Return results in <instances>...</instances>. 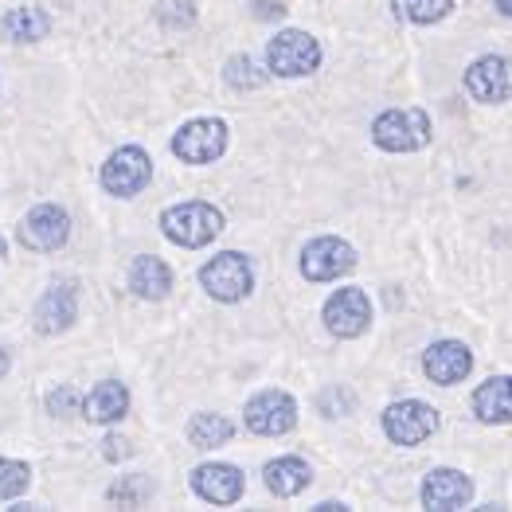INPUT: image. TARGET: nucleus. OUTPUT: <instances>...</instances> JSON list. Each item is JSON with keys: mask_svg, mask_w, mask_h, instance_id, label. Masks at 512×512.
Segmentation results:
<instances>
[{"mask_svg": "<svg viewBox=\"0 0 512 512\" xmlns=\"http://www.w3.org/2000/svg\"><path fill=\"white\" fill-rule=\"evenodd\" d=\"M161 231L165 239L184 247V251H200L215 243V235L223 231V212L208 200H184L161 212Z\"/></svg>", "mask_w": 512, "mask_h": 512, "instance_id": "f257e3e1", "label": "nucleus"}, {"mask_svg": "<svg viewBox=\"0 0 512 512\" xmlns=\"http://www.w3.org/2000/svg\"><path fill=\"white\" fill-rule=\"evenodd\" d=\"M200 286L208 290V298L235 305L255 290V266L243 251H219L200 266Z\"/></svg>", "mask_w": 512, "mask_h": 512, "instance_id": "f03ea898", "label": "nucleus"}, {"mask_svg": "<svg viewBox=\"0 0 512 512\" xmlns=\"http://www.w3.org/2000/svg\"><path fill=\"white\" fill-rule=\"evenodd\" d=\"M266 67L282 79H301L321 67V43L301 28H286L266 43Z\"/></svg>", "mask_w": 512, "mask_h": 512, "instance_id": "7ed1b4c3", "label": "nucleus"}, {"mask_svg": "<svg viewBox=\"0 0 512 512\" xmlns=\"http://www.w3.org/2000/svg\"><path fill=\"white\" fill-rule=\"evenodd\" d=\"M227 153V122L192 118L172 133V157L184 165H212Z\"/></svg>", "mask_w": 512, "mask_h": 512, "instance_id": "20e7f679", "label": "nucleus"}, {"mask_svg": "<svg viewBox=\"0 0 512 512\" xmlns=\"http://www.w3.org/2000/svg\"><path fill=\"white\" fill-rule=\"evenodd\" d=\"M372 141L384 153H415L430 141V118L427 110L411 106V110H384L372 122Z\"/></svg>", "mask_w": 512, "mask_h": 512, "instance_id": "39448f33", "label": "nucleus"}, {"mask_svg": "<svg viewBox=\"0 0 512 512\" xmlns=\"http://www.w3.org/2000/svg\"><path fill=\"white\" fill-rule=\"evenodd\" d=\"M98 180H102V188H106L110 196L129 200V196H137V192L149 188V180H153V157H149L141 145H122V149H114V153L106 157Z\"/></svg>", "mask_w": 512, "mask_h": 512, "instance_id": "423d86ee", "label": "nucleus"}, {"mask_svg": "<svg viewBox=\"0 0 512 512\" xmlns=\"http://www.w3.org/2000/svg\"><path fill=\"white\" fill-rule=\"evenodd\" d=\"M243 423H247L251 434H262V438L290 434V430L298 427V399H294L290 391L266 387V391H258L255 399H247Z\"/></svg>", "mask_w": 512, "mask_h": 512, "instance_id": "0eeeda50", "label": "nucleus"}, {"mask_svg": "<svg viewBox=\"0 0 512 512\" xmlns=\"http://www.w3.org/2000/svg\"><path fill=\"white\" fill-rule=\"evenodd\" d=\"M16 239H20V247L40 251V255L59 251L71 239V215L63 212L59 204H40V208H32V212L20 219Z\"/></svg>", "mask_w": 512, "mask_h": 512, "instance_id": "6e6552de", "label": "nucleus"}, {"mask_svg": "<svg viewBox=\"0 0 512 512\" xmlns=\"http://www.w3.org/2000/svg\"><path fill=\"white\" fill-rule=\"evenodd\" d=\"M438 430V411L423 399H399L384 411V434L395 446H419Z\"/></svg>", "mask_w": 512, "mask_h": 512, "instance_id": "1a4fd4ad", "label": "nucleus"}, {"mask_svg": "<svg viewBox=\"0 0 512 512\" xmlns=\"http://www.w3.org/2000/svg\"><path fill=\"white\" fill-rule=\"evenodd\" d=\"M352 266H356V251L337 235H321L301 247V274L309 282H337Z\"/></svg>", "mask_w": 512, "mask_h": 512, "instance_id": "9d476101", "label": "nucleus"}, {"mask_svg": "<svg viewBox=\"0 0 512 512\" xmlns=\"http://www.w3.org/2000/svg\"><path fill=\"white\" fill-rule=\"evenodd\" d=\"M321 321H325V329H329L333 337L352 341V337H360V333L372 325V301H368V294H364V290H356V286L337 290L333 298L325 301Z\"/></svg>", "mask_w": 512, "mask_h": 512, "instance_id": "9b49d317", "label": "nucleus"}, {"mask_svg": "<svg viewBox=\"0 0 512 512\" xmlns=\"http://www.w3.org/2000/svg\"><path fill=\"white\" fill-rule=\"evenodd\" d=\"M79 317V286L75 282H55L51 290H43V298L32 309V329L43 337H59L75 325Z\"/></svg>", "mask_w": 512, "mask_h": 512, "instance_id": "f8f14e48", "label": "nucleus"}, {"mask_svg": "<svg viewBox=\"0 0 512 512\" xmlns=\"http://www.w3.org/2000/svg\"><path fill=\"white\" fill-rule=\"evenodd\" d=\"M466 90L485 106H501L512 98V59L505 55H481L466 71Z\"/></svg>", "mask_w": 512, "mask_h": 512, "instance_id": "ddd939ff", "label": "nucleus"}, {"mask_svg": "<svg viewBox=\"0 0 512 512\" xmlns=\"http://www.w3.org/2000/svg\"><path fill=\"white\" fill-rule=\"evenodd\" d=\"M188 481H192V493L200 501H208V505H235L243 497V489H247L243 470L227 466V462H204V466L192 470Z\"/></svg>", "mask_w": 512, "mask_h": 512, "instance_id": "4468645a", "label": "nucleus"}, {"mask_svg": "<svg viewBox=\"0 0 512 512\" xmlns=\"http://www.w3.org/2000/svg\"><path fill=\"white\" fill-rule=\"evenodd\" d=\"M423 372L430 384L438 387L462 384L473 372V352L462 341H434L423 352Z\"/></svg>", "mask_w": 512, "mask_h": 512, "instance_id": "2eb2a0df", "label": "nucleus"}, {"mask_svg": "<svg viewBox=\"0 0 512 512\" xmlns=\"http://www.w3.org/2000/svg\"><path fill=\"white\" fill-rule=\"evenodd\" d=\"M473 501V481L462 470H434L423 481V505L434 512H454Z\"/></svg>", "mask_w": 512, "mask_h": 512, "instance_id": "dca6fc26", "label": "nucleus"}, {"mask_svg": "<svg viewBox=\"0 0 512 512\" xmlns=\"http://www.w3.org/2000/svg\"><path fill=\"white\" fill-rule=\"evenodd\" d=\"M129 411V387L118 380H102V384L90 387V395L83 399V419L98 423V427H110L118 419H126Z\"/></svg>", "mask_w": 512, "mask_h": 512, "instance_id": "f3484780", "label": "nucleus"}, {"mask_svg": "<svg viewBox=\"0 0 512 512\" xmlns=\"http://www.w3.org/2000/svg\"><path fill=\"white\" fill-rule=\"evenodd\" d=\"M262 481H266V489L274 493V497H282V501H290V497H298L309 489V481H313V470H309V462L305 458H294V454H286V458H274V462H266V470H262Z\"/></svg>", "mask_w": 512, "mask_h": 512, "instance_id": "a211bd4d", "label": "nucleus"}, {"mask_svg": "<svg viewBox=\"0 0 512 512\" xmlns=\"http://www.w3.org/2000/svg\"><path fill=\"white\" fill-rule=\"evenodd\" d=\"M129 290L141 301H161L169 298L172 290V270L165 266V258L157 255H137L129 266Z\"/></svg>", "mask_w": 512, "mask_h": 512, "instance_id": "6ab92c4d", "label": "nucleus"}, {"mask_svg": "<svg viewBox=\"0 0 512 512\" xmlns=\"http://www.w3.org/2000/svg\"><path fill=\"white\" fill-rule=\"evenodd\" d=\"M473 415L489 427L512 423V376H493L473 391Z\"/></svg>", "mask_w": 512, "mask_h": 512, "instance_id": "aec40b11", "label": "nucleus"}, {"mask_svg": "<svg viewBox=\"0 0 512 512\" xmlns=\"http://www.w3.org/2000/svg\"><path fill=\"white\" fill-rule=\"evenodd\" d=\"M51 32V20L43 16L40 8H12L0 20V36L8 43H36Z\"/></svg>", "mask_w": 512, "mask_h": 512, "instance_id": "412c9836", "label": "nucleus"}, {"mask_svg": "<svg viewBox=\"0 0 512 512\" xmlns=\"http://www.w3.org/2000/svg\"><path fill=\"white\" fill-rule=\"evenodd\" d=\"M231 434H235V423L223 419V415H212V411H200V415H192V423H188V442H192L196 450L227 446Z\"/></svg>", "mask_w": 512, "mask_h": 512, "instance_id": "4be33fe9", "label": "nucleus"}, {"mask_svg": "<svg viewBox=\"0 0 512 512\" xmlns=\"http://www.w3.org/2000/svg\"><path fill=\"white\" fill-rule=\"evenodd\" d=\"M223 83L231 86V90H258V86L266 83V71L258 67L251 55H231L223 63Z\"/></svg>", "mask_w": 512, "mask_h": 512, "instance_id": "5701e85b", "label": "nucleus"}, {"mask_svg": "<svg viewBox=\"0 0 512 512\" xmlns=\"http://www.w3.org/2000/svg\"><path fill=\"white\" fill-rule=\"evenodd\" d=\"M106 497H110L114 505H122V509H141V505L153 497V481H149L145 473H133V477L114 481V485L106 489Z\"/></svg>", "mask_w": 512, "mask_h": 512, "instance_id": "b1692460", "label": "nucleus"}, {"mask_svg": "<svg viewBox=\"0 0 512 512\" xmlns=\"http://www.w3.org/2000/svg\"><path fill=\"white\" fill-rule=\"evenodd\" d=\"M391 4L411 24H438L454 12V0H391Z\"/></svg>", "mask_w": 512, "mask_h": 512, "instance_id": "393cba45", "label": "nucleus"}, {"mask_svg": "<svg viewBox=\"0 0 512 512\" xmlns=\"http://www.w3.org/2000/svg\"><path fill=\"white\" fill-rule=\"evenodd\" d=\"M32 485V470L28 462H16V458H0V501H16L24 497Z\"/></svg>", "mask_w": 512, "mask_h": 512, "instance_id": "a878e982", "label": "nucleus"}, {"mask_svg": "<svg viewBox=\"0 0 512 512\" xmlns=\"http://www.w3.org/2000/svg\"><path fill=\"white\" fill-rule=\"evenodd\" d=\"M79 407H83V399L75 387L63 384L47 395V415H55V419H71V415H79Z\"/></svg>", "mask_w": 512, "mask_h": 512, "instance_id": "bb28decb", "label": "nucleus"}, {"mask_svg": "<svg viewBox=\"0 0 512 512\" xmlns=\"http://www.w3.org/2000/svg\"><path fill=\"white\" fill-rule=\"evenodd\" d=\"M157 20H161L169 32H180V28H188V24L196 20V12H192V4H188V0H169V4L157 12Z\"/></svg>", "mask_w": 512, "mask_h": 512, "instance_id": "cd10ccee", "label": "nucleus"}, {"mask_svg": "<svg viewBox=\"0 0 512 512\" xmlns=\"http://www.w3.org/2000/svg\"><path fill=\"white\" fill-rule=\"evenodd\" d=\"M321 411H325L329 419H337V415H344V411H352V395L341 391V387L325 391V395H321Z\"/></svg>", "mask_w": 512, "mask_h": 512, "instance_id": "c85d7f7f", "label": "nucleus"}, {"mask_svg": "<svg viewBox=\"0 0 512 512\" xmlns=\"http://www.w3.org/2000/svg\"><path fill=\"white\" fill-rule=\"evenodd\" d=\"M129 454H133V450H129V442L122 434H106V438H102V458H106V462L118 466V462H126Z\"/></svg>", "mask_w": 512, "mask_h": 512, "instance_id": "c756f323", "label": "nucleus"}, {"mask_svg": "<svg viewBox=\"0 0 512 512\" xmlns=\"http://www.w3.org/2000/svg\"><path fill=\"white\" fill-rule=\"evenodd\" d=\"M251 12H255V20H282L286 4L282 0H251Z\"/></svg>", "mask_w": 512, "mask_h": 512, "instance_id": "7c9ffc66", "label": "nucleus"}, {"mask_svg": "<svg viewBox=\"0 0 512 512\" xmlns=\"http://www.w3.org/2000/svg\"><path fill=\"white\" fill-rule=\"evenodd\" d=\"M4 376H8V352L0 348V380H4Z\"/></svg>", "mask_w": 512, "mask_h": 512, "instance_id": "2f4dec72", "label": "nucleus"}, {"mask_svg": "<svg viewBox=\"0 0 512 512\" xmlns=\"http://www.w3.org/2000/svg\"><path fill=\"white\" fill-rule=\"evenodd\" d=\"M497 8H501L505 16H512V0H497Z\"/></svg>", "mask_w": 512, "mask_h": 512, "instance_id": "473e14b6", "label": "nucleus"}, {"mask_svg": "<svg viewBox=\"0 0 512 512\" xmlns=\"http://www.w3.org/2000/svg\"><path fill=\"white\" fill-rule=\"evenodd\" d=\"M4 251H8V247H4V239H0V258H4Z\"/></svg>", "mask_w": 512, "mask_h": 512, "instance_id": "72a5a7b5", "label": "nucleus"}]
</instances>
